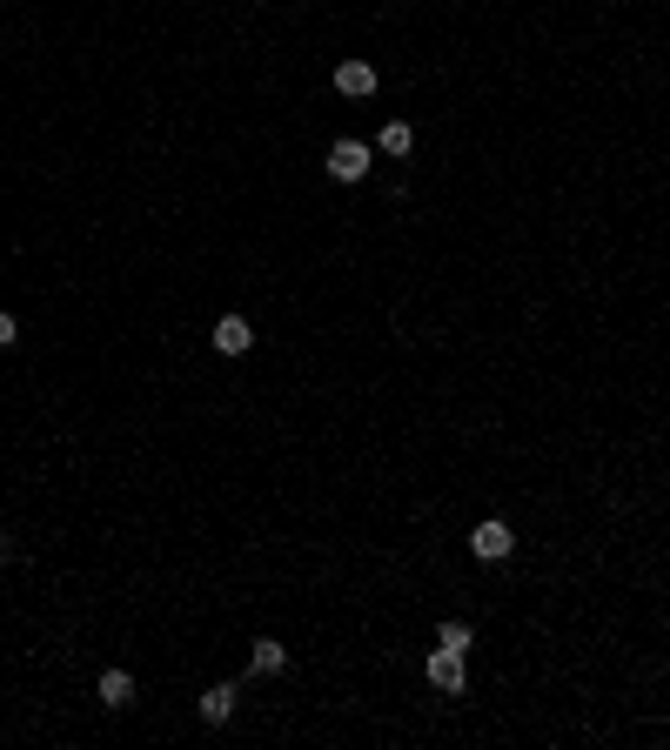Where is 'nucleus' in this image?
Here are the masks:
<instances>
[{"mask_svg":"<svg viewBox=\"0 0 670 750\" xmlns=\"http://www.w3.org/2000/svg\"><path fill=\"white\" fill-rule=\"evenodd\" d=\"M469 550L483 556V563H503V556L516 550L510 523H503V516H483V523H476V530H469Z\"/></svg>","mask_w":670,"mask_h":750,"instance_id":"nucleus-1","label":"nucleus"},{"mask_svg":"<svg viewBox=\"0 0 670 750\" xmlns=\"http://www.w3.org/2000/svg\"><path fill=\"white\" fill-rule=\"evenodd\" d=\"M369 161H376V148H362V141H335V148H329V175L335 181H362V175H369Z\"/></svg>","mask_w":670,"mask_h":750,"instance_id":"nucleus-2","label":"nucleus"},{"mask_svg":"<svg viewBox=\"0 0 670 750\" xmlns=\"http://www.w3.org/2000/svg\"><path fill=\"white\" fill-rule=\"evenodd\" d=\"M429 684L443 697H463V657L456 650H429Z\"/></svg>","mask_w":670,"mask_h":750,"instance_id":"nucleus-3","label":"nucleus"},{"mask_svg":"<svg viewBox=\"0 0 670 750\" xmlns=\"http://www.w3.org/2000/svg\"><path fill=\"white\" fill-rule=\"evenodd\" d=\"M208 342H215V349H222V355H248V342H255V329H248L242 315H222V322H215V335H208Z\"/></svg>","mask_w":670,"mask_h":750,"instance_id":"nucleus-4","label":"nucleus"},{"mask_svg":"<svg viewBox=\"0 0 670 750\" xmlns=\"http://www.w3.org/2000/svg\"><path fill=\"white\" fill-rule=\"evenodd\" d=\"M248 670H255V677H282V670H289V650H282L275 637H255V650H248Z\"/></svg>","mask_w":670,"mask_h":750,"instance_id":"nucleus-5","label":"nucleus"},{"mask_svg":"<svg viewBox=\"0 0 670 750\" xmlns=\"http://www.w3.org/2000/svg\"><path fill=\"white\" fill-rule=\"evenodd\" d=\"M195 710H201V724H228L235 717V684H208Z\"/></svg>","mask_w":670,"mask_h":750,"instance_id":"nucleus-6","label":"nucleus"},{"mask_svg":"<svg viewBox=\"0 0 670 750\" xmlns=\"http://www.w3.org/2000/svg\"><path fill=\"white\" fill-rule=\"evenodd\" d=\"M335 88L342 94H376V67L369 61H342L335 67Z\"/></svg>","mask_w":670,"mask_h":750,"instance_id":"nucleus-7","label":"nucleus"},{"mask_svg":"<svg viewBox=\"0 0 670 750\" xmlns=\"http://www.w3.org/2000/svg\"><path fill=\"white\" fill-rule=\"evenodd\" d=\"M101 704H108V710H128L134 704V677H128V670H101Z\"/></svg>","mask_w":670,"mask_h":750,"instance_id":"nucleus-8","label":"nucleus"},{"mask_svg":"<svg viewBox=\"0 0 670 750\" xmlns=\"http://www.w3.org/2000/svg\"><path fill=\"white\" fill-rule=\"evenodd\" d=\"M409 148H416V128H409V121H382L376 155H409Z\"/></svg>","mask_w":670,"mask_h":750,"instance_id":"nucleus-9","label":"nucleus"},{"mask_svg":"<svg viewBox=\"0 0 670 750\" xmlns=\"http://www.w3.org/2000/svg\"><path fill=\"white\" fill-rule=\"evenodd\" d=\"M469 643H476V630H469V623H463V617H449V623H443V630H436V650H456V657H463Z\"/></svg>","mask_w":670,"mask_h":750,"instance_id":"nucleus-10","label":"nucleus"},{"mask_svg":"<svg viewBox=\"0 0 670 750\" xmlns=\"http://www.w3.org/2000/svg\"><path fill=\"white\" fill-rule=\"evenodd\" d=\"M14 335H21V322H14V315L0 309V349H14Z\"/></svg>","mask_w":670,"mask_h":750,"instance_id":"nucleus-11","label":"nucleus"},{"mask_svg":"<svg viewBox=\"0 0 670 750\" xmlns=\"http://www.w3.org/2000/svg\"><path fill=\"white\" fill-rule=\"evenodd\" d=\"M7 556H14V536H7V530H0V563H7Z\"/></svg>","mask_w":670,"mask_h":750,"instance_id":"nucleus-12","label":"nucleus"}]
</instances>
